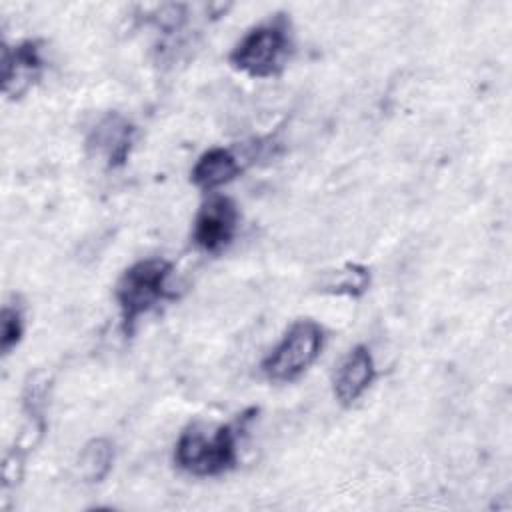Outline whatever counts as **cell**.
<instances>
[{"mask_svg": "<svg viewBox=\"0 0 512 512\" xmlns=\"http://www.w3.org/2000/svg\"><path fill=\"white\" fill-rule=\"evenodd\" d=\"M172 272V264L164 258H144L122 272L114 288V298L120 310V326L126 336L134 332L136 322L144 314L176 296L170 290Z\"/></svg>", "mask_w": 512, "mask_h": 512, "instance_id": "obj_1", "label": "cell"}, {"mask_svg": "<svg viewBox=\"0 0 512 512\" xmlns=\"http://www.w3.org/2000/svg\"><path fill=\"white\" fill-rule=\"evenodd\" d=\"M238 434L232 424L206 426L200 422L182 430L174 446V462L192 476H218L238 460Z\"/></svg>", "mask_w": 512, "mask_h": 512, "instance_id": "obj_2", "label": "cell"}, {"mask_svg": "<svg viewBox=\"0 0 512 512\" xmlns=\"http://www.w3.org/2000/svg\"><path fill=\"white\" fill-rule=\"evenodd\" d=\"M292 52L290 24L282 14L250 28L232 48L230 64L250 78L278 76Z\"/></svg>", "mask_w": 512, "mask_h": 512, "instance_id": "obj_3", "label": "cell"}, {"mask_svg": "<svg viewBox=\"0 0 512 512\" xmlns=\"http://www.w3.org/2000/svg\"><path fill=\"white\" fill-rule=\"evenodd\" d=\"M322 348L324 328L310 318L296 320L262 360V374L272 382H292L320 358Z\"/></svg>", "mask_w": 512, "mask_h": 512, "instance_id": "obj_4", "label": "cell"}, {"mask_svg": "<svg viewBox=\"0 0 512 512\" xmlns=\"http://www.w3.org/2000/svg\"><path fill=\"white\" fill-rule=\"evenodd\" d=\"M240 212L232 198L212 194L196 212L192 240L196 248L208 254H218L230 246L238 232Z\"/></svg>", "mask_w": 512, "mask_h": 512, "instance_id": "obj_5", "label": "cell"}, {"mask_svg": "<svg viewBox=\"0 0 512 512\" xmlns=\"http://www.w3.org/2000/svg\"><path fill=\"white\" fill-rule=\"evenodd\" d=\"M136 140V126L120 112L102 116L86 138V146L94 158L106 168H120L126 164Z\"/></svg>", "mask_w": 512, "mask_h": 512, "instance_id": "obj_6", "label": "cell"}, {"mask_svg": "<svg viewBox=\"0 0 512 512\" xmlns=\"http://www.w3.org/2000/svg\"><path fill=\"white\" fill-rule=\"evenodd\" d=\"M44 72L42 44L38 40H22L2 48V92L8 98L24 96Z\"/></svg>", "mask_w": 512, "mask_h": 512, "instance_id": "obj_7", "label": "cell"}, {"mask_svg": "<svg viewBox=\"0 0 512 512\" xmlns=\"http://www.w3.org/2000/svg\"><path fill=\"white\" fill-rule=\"evenodd\" d=\"M376 380V362L368 346H354L334 374V396L342 406H352Z\"/></svg>", "mask_w": 512, "mask_h": 512, "instance_id": "obj_8", "label": "cell"}, {"mask_svg": "<svg viewBox=\"0 0 512 512\" xmlns=\"http://www.w3.org/2000/svg\"><path fill=\"white\" fill-rule=\"evenodd\" d=\"M242 172L238 158L228 148H208L194 162L190 180L196 188L204 192H214L216 188L232 182Z\"/></svg>", "mask_w": 512, "mask_h": 512, "instance_id": "obj_9", "label": "cell"}, {"mask_svg": "<svg viewBox=\"0 0 512 512\" xmlns=\"http://www.w3.org/2000/svg\"><path fill=\"white\" fill-rule=\"evenodd\" d=\"M370 286V270L356 262H346L342 268L328 272L320 280V290L326 294L360 298Z\"/></svg>", "mask_w": 512, "mask_h": 512, "instance_id": "obj_10", "label": "cell"}, {"mask_svg": "<svg viewBox=\"0 0 512 512\" xmlns=\"http://www.w3.org/2000/svg\"><path fill=\"white\" fill-rule=\"evenodd\" d=\"M114 446L106 438H92L78 454V470L86 482H102L112 470Z\"/></svg>", "mask_w": 512, "mask_h": 512, "instance_id": "obj_11", "label": "cell"}, {"mask_svg": "<svg viewBox=\"0 0 512 512\" xmlns=\"http://www.w3.org/2000/svg\"><path fill=\"white\" fill-rule=\"evenodd\" d=\"M0 324H2L0 350H2V356H8L20 344V340L24 336V314H22V308L18 304H14V302H6L2 306Z\"/></svg>", "mask_w": 512, "mask_h": 512, "instance_id": "obj_12", "label": "cell"}]
</instances>
